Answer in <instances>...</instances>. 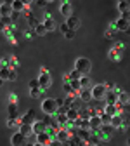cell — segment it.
<instances>
[{"instance_id": "obj_1", "label": "cell", "mask_w": 130, "mask_h": 146, "mask_svg": "<svg viewBox=\"0 0 130 146\" xmlns=\"http://www.w3.org/2000/svg\"><path fill=\"white\" fill-rule=\"evenodd\" d=\"M42 111L49 117H55V113H57V104H55V99L52 98H47L42 101Z\"/></svg>"}, {"instance_id": "obj_2", "label": "cell", "mask_w": 130, "mask_h": 146, "mask_svg": "<svg viewBox=\"0 0 130 146\" xmlns=\"http://www.w3.org/2000/svg\"><path fill=\"white\" fill-rule=\"evenodd\" d=\"M90 92H92V99H96V101H104L108 90H106L104 84H97V85H92V87H90Z\"/></svg>"}, {"instance_id": "obj_3", "label": "cell", "mask_w": 130, "mask_h": 146, "mask_svg": "<svg viewBox=\"0 0 130 146\" xmlns=\"http://www.w3.org/2000/svg\"><path fill=\"white\" fill-rule=\"evenodd\" d=\"M90 66H92V63L87 58H78L75 61V70L80 73V75H87V73L90 71Z\"/></svg>"}, {"instance_id": "obj_4", "label": "cell", "mask_w": 130, "mask_h": 146, "mask_svg": "<svg viewBox=\"0 0 130 146\" xmlns=\"http://www.w3.org/2000/svg\"><path fill=\"white\" fill-rule=\"evenodd\" d=\"M113 132H115V129L111 127V123H109V125H101L99 131H96V134L99 136L101 141H109L111 136H113Z\"/></svg>"}, {"instance_id": "obj_5", "label": "cell", "mask_w": 130, "mask_h": 146, "mask_svg": "<svg viewBox=\"0 0 130 146\" xmlns=\"http://www.w3.org/2000/svg\"><path fill=\"white\" fill-rule=\"evenodd\" d=\"M123 49H125V45H123V44H116L113 49L109 50L108 58H109L111 61H121V56H123Z\"/></svg>"}, {"instance_id": "obj_6", "label": "cell", "mask_w": 130, "mask_h": 146, "mask_svg": "<svg viewBox=\"0 0 130 146\" xmlns=\"http://www.w3.org/2000/svg\"><path fill=\"white\" fill-rule=\"evenodd\" d=\"M36 120H38V118H36V115H35V111H33V110H28V111H26L23 117H19V118H17L19 125H21V123H26V125H33Z\"/></svg>"}, {"instance_id": "obj_7", "label": "cell", "mask_w": 130, "mask_h": 146, "mask_svg": "<svg viewBox=\"0 0 130 146\" xmlns=\"http://www.w3.org/2000/svg\"><path fill=\"white\" fill-rule=\"evenodd\" d=\"M11 144L12 146H26L28 144V137H24L21 132H14L11 136Z\"/></svg>"}, {"instance_id": "obj_8", "label": "cell", "mask_w": 130, "mask_h": 146, "mask_svg": "<svg viewBox=\"0 0 130 146\" xmlns=\"http://www.w3.org/2000/svg\"><path fill=\"white\" fill-rule=\"evenodd\" d=\"M128 26H130V23H128V21H125L123 17H118L116 21L111 23V30H116V31H127V30H128Z\"/></svg>"}, {"instance_id": "obj_9", "label": "cell", "mask_w": 130, "mask_h": 146, "mask_svg": "<svg viewBox=\"0 0 130 146\" xmlns=\"http://www.w3.org/2000/svg\"><path fill=\"white\" fill-rule=\"evenodd\" d=\"M38 85L42 90H47L50 85H52V77L49 75V73H40V77H38Z\"/></svg>"}, {"instance_id": "obj_10", "label": "cell", "mask_w": 130, "mask_h": 146, "mask_svg": "<svg viewBox=\"0 0 130 146\" xmlns=\"http://www.w3.org/2000/svg\"><path fill=\"white\" fill-rule=\"evenodd\" d=\"M59 12L66 17H71L73 16V5H71V2H61V5H59Z\"/></svg>"}, {"instance_id": "obj_11", "label": "cell", "mask_w": 130, "mask_h": 146, "mask_svg": "<svg viewBox=\"0 0 130 146\" xmlns=\"http://www.w3.org/2000/svg\"><path fill=\"white\" fill-rule=\"evenodd\" d=\"M71 137H73V134L69 132V129H59L57 134H55V139L61 141V143H66V141H69Z\"/></svg>"}, {"instance_id": "obj_12", "label": "cell", "mask_w": 130, "mask_h": 146, "mask_svg": "<svg viewBox=\"0 0 130 146\" xmlns=\"http://www.w3.org/2000/svg\"><path fill=\"white\" fill-rule=\"evenodd\" d=\"M11 7H12V11L14 12H19V14H23L28 7H26V2H23V0H12L11 2Z\"/></svg>"}, {"instance_id": "obj_13", "label": "cell", "mask_w": 130, "mask_h": 146, "mask_svg": "<svg viewBox=\"0 0 130 146\" xmlns=\"http://www.w3.org/2000/svg\"><path fill=\"white\" fill-rule=\"evenodd\" d=\"M66 25H68V28H69V30L77 31V30L80 28V17H77V16L68 17V19H66Z\"/></svg>"}, {"instance_id": "obj_14", "label": "cell", "mask_w": 130, "mask_h": 146, "mask_svg": "<svg viewBox=\"0 0 130 146\" xmlns=\"http://www.w3.org/2000/svg\"><path fill=\"white\" fill-rule=\"evenodd\" d=\"M31 127H33V134H42V132L47 131V123L44 120H36Z\"/></svg>"}, {"instance_id": "obj_15", "label": "cell", "mask_w": 130, "mask_h": 146, "mask_svg": "<svg viewBox=\"0 0 130 146\" xmlns=\"http://www.w3.org/2000/svg\"><path fill=\"white\" fill-rule=\"evenodd\" d=\"M11 14H12L11 2H2L0 4V17H9Z\"/></svg>"}, {"instance_id": "obj_16", "label": "cell", "mask_w": 130, "mask_h": 146, "mask_svg": "<svg viewBox=\"0 0 130 146\" xmlns=\"http://www.w3.org/2000/svg\"><path fill=\"white\" fill-rule=\"evenodd\" d=\"M66 118L68 122H75L80 118V110H75V108H68L66 110Z\"/></svg>"}, {"instance_id": "obj_17", "label": "cell", "mask_w": 130, "mask_h": 146, "mask_svg": "<svg viewBox=\"0 0 130 146\" xmlns=\"http://www.w3.org/2000/svg\"><path fill=\"white\" fill-rule=\"evenodd\" d=\"M88 123H90V131H92V132L99 131V127L102 125V123H101V117H99V115H94V117H90Z\"/></svg>"}, {"instance_id": "obj_18", "label": "cell", "mask_w": 130, "mask_h": 146, "mask_svg": "<svg viewBox=\"0 0 130 146\" xmlns=\"http://www.w3.org/2000/svg\"><path fill=\"white\" fill-rule=\"evenodd\" d=\"M7 115H9V118H14V120L19 118V113H17V104L16 103H9V106H7Z\"/></svg>"}, {"instance_id": "obj_19", "label": "cell", "mask_w": 130, "mask_h": 146, "mask_svg": "<svg viewBox=\"0 0 130 146\" xmlns=\"http://www.w3.org/2000/svg\"><path fill=\"white\" fill-rule=\"evenodd\" d=\"M104 101H106V106H115V104L118 103V94H115L113 90H111V92H108V94H106Z\"/></svg>"}, {"instance_id": "obj_20", "label": "cell", "mask_w": 130, "mask_h": 146, "mask_svg": "<svg viewBox=\"0 0 130 146\" xmlns=\"http://www.w3.org/2000/svg\"><path fill=\"white\" fill-rule=\"evenodd\" d=\"M78 98H80V101H82V103H85V104H87V103H90V101H92V92H90V89H82Z\"/></svg>"}, {"instance_id": "obj_21", "label": "cell", "mask_w": 130, "mask_h": 146, "mask_svg": "<svg viewBox=\"0 0 130 146\" xmlns=\"http://www.w3.org/2000/svg\"><path fill=\"white\" fill-rule=\"evenodd\" d=\"M50 136L47 134V132H42V134H36V143L38 144H44V146H49L50 144Z\"/></svg>"}, {"instance_id": "obj_22", "label": "cell", "mask_w": 130, "mask_h": 146, "mask_svg": "<svg viewBox=\"0 0 130 146\" xmlns=\"http://www.w3.org/2000/svg\"><path fill=\"white\" fill-rule=\"evenodd\" d=\"M121 123H123V115H115L113 118H111V127H113L115 131L121 129Z\"/></svg>"}, {"instance_id": "obj_23", "label": "cell", "mask_w": 130, "mask_h": 146, "mask_svg": "<svg viewBox=\"0 0 130 146\" xmlns=\"http://www.w3.org/2000/svg\"><path fill=\"white\" fill-rule=\"evenodd\" d=\"M17 132H21L24 137H30V136L33 134V127H31V125H26V123H21V125H19V131H17Z\"/></svg>"}, {"instance_id": "obj_24", "label": "cell", "mask_w": 130, "mask_h": 146, "mask_svg": "<svg viewBox=\"0 0 130 146\" xmlns=\"http://www.w3.org/2000/svg\"><path fill=\"white\" fill-rule=\"evenodd\" d=\"M42 25L45 26L47 31H54V30H55V21H54V17H45Z\"/></svg>"}, {"instance_id": "obj_25", "label": "cell", "mask_w": 130, "mask_h": 146, "mask_svg": "<svg viewBox=\"0 0 130 146\" xmlns=\"http://www.w3.org/2000/svg\"><path fill=\"white\" fill-rule=\"evenodd\" d=\"M116 7H118L120 14H123V12L130 11V2H128V0H120V2L116 4Z\"/></svg>"}, {"instance_id": "obj_26", "label": "cell", "mask_w": 130, "mask_h": 146, "mask_svg": "<svg viewBox=\"0 0 130 146\" xmlns=\"http://www.w3.org/2000/svg\"><path fill=\"white\" fill-rule=\"evenodd\" d=\"M55 122L59 123L61 129H64L66 123H68V118H66V115H64V113H57V115H55Z\"/></svg>"}, {"instance_id": "obj_27", "label": "cell", "mask_w": 130, "mask_h": 146, "mask_svg": "<svg viewBox=\"0 0 130 146\" xmlns=\"http://www.w3.org/2000/svg\"><path fill=\"white\" fill-rule=\"evenodd\" d=\"M118 101H120L121 104H128V103H130V94L125 92V90H121V92L118 94Z\"/></svg>"}, {"instance_id": "obj_28", "label": "cell", "mask_w": 130, "mask_h": 146, "mask_svg": "<svg viewBox=\"0 0 130 146\" xmlns=\"http://www.w3.org/2000/svg\"><path fill=\"white\" fill-rule=\"evenodd\" d=\"M90 110L87 108V106H82V110H80V120H90Z\"/></svg>"}, {"instance_id": "obj_29", "label": "cell", "mask_w": 130, "mask_h": 146, "mask_svg": "<svg viewBox=\"0 0 130 146\" xmlns=\"http://www.w3.org/2000/svg\"><path fill=\"white\" fill-rule=\"evenodd\" d=\"M80 85H82V89H90V87H92L90 78H88L87 75H82V77H80Z\"/></svg>"}, {"instance_id": "obj_30", "label": "cell", "mask_w": 130, "mask_h": 146, "mask_svg": "<svg viewBox=\"0 0 130 146\" xmlns=\"http://www.w3.org/2000/svg\"><path fill=\"white\" fill-rule=\"evenodd\" d=\"M99 117H101V123H102V125H109V123H111V118H113L111 115H108V113H104V111H102Z\"/></svg>"}, {"instance_id": "obj_31", "label": "cell", "mask_w": 130, "mask_h": 146, "mask_svg": "<svg viewBox=\"0 0 130 146\" xmlns=\"http://www.w3.org/2000/svg\"><path fill=\"white\" fill-rule=\"evenodd\" d=\"M7 127H9V129H16V131H19V122L14 120V118H7Z\"/></svg>"}, {"instance_id": "obj_32", "label": "cell", "mask_w": 130, "mask_h": 146, "mask_svg": "<svg viewBox=\"0 0 130 146\" xmlns=\"http://www.w3.org/2000/svg\"><path fill=\"white\" fill-rule=\"evenodd\" d=\"M104 113L115 117V115H118V110H116V106H104Z\"/></svg>"}, {"instance_id": "obj_33", "label": "cell", "mask_w": 130, "mask_h": 146, "mask_svg": "<svg viewBox=\"0 0 130 146\" xmlns=\"http://www.w3.org/2000/svg\"><path fill=\"white\" fill-rule=\"evenodd\" d=\"M9 73H11V68H0V78L4 82L9 80Z\"/></svg>"}, {"instance_id": "obj_34", "label": "cell", "mask_w": 130, "mask_h": 146, "mask_svg": "<svg viewBox=\"0 0 130 146\" xmlns=\"http://www.w3.org/2000/svg\"><path fill=\"white\" fill-rule=\"evenodd\" d=\"M30 96L33 98V99H36L38 96H42V89L40 87H35V89H30Z\"/></svg>"}, {"instance_id": "obj_35", "label": "cell", "mask_w": 130, "mask_h": 146, "mask_svg": "<svg viewBox=\"0 0 130 146\" xmlns=\"http://www.w3.org/2000/svg\"><path fill=\"white\" fill-rule=\"evenodd\" d=\"M35 33H36V36H44V35L47 33V30H45V26H44V25L40 23L38 26H36V28H35Z\"/></svg>"}, {"instance_id": "obj_36", "label": "cell", "mask_w": 130, "mask_h": 146, "mask_svg": "<svg viewBox=\"0 0 130 146\" xmlns=\"http://www.w3.org/2000/svg\"><path fill=\"white\" fill-rule=\"evenodd\" d=\"M63 90L66 92V96H73V98H75V94H73V89H71V84H63Z\"/></svg>"}, {"instance_id": "obj_37", "label": "cell", "mask_w": 130, "mask_h": 146, "mask_svg": "<svg viewBox=\"0 0 130 146\" xmlns=\"http://www.w3.org/2000/svg\"><path fill=\"white\" fill-rule=\"evenodd\" d=\"M73 101H75V98H73V96H66V98H64V108H66V110L71 108V106H73Z\"/></svg>"}, {"instance_id": "obj_38", "label": "cell", "mask_w": 130, "mask_h": 146, "mask_svg": "<svg viewBox=\"0 0 130 146\" xmlns=\"http://www.w3.org/2000/svg\"><path fill=\"white\" fill-rule=\"evenodd\" d=\"M11 68H12V70H17V68H19V59H17L16 56L11 58Z\"/></svg>"}, {"instance_id": "obj_39", "label": "cell", "mask_w": 130, "mask_h": 146, "mask_svg": "<svg viewBox=\"0 0 130 146\" xmlns=\"http://www.w3.org/2000/svg\"><path fill=\"white\" fill-rule=\"evenodd\" d=\"M21 16H23V14H19V12H14V11H12V14H11V21L16 25L17 21H19V17H21Z\"/></svg>"}, {"instance_id": "obj_40", "label": "cell", "mask_w": 130, "mask_h": 146, "mask_svg": "<svg viewBox=\"0 0 130 146\" xmlns=\"http://www.w3.org/2000/svg\"><path fill=\"white\" fill-rule=\"evenodd\" d=\"M0 68H11V58H4L0 61Z\"/></svg>"}, {"instance_id": "obj_41", "label": "cell", "mask_w": 130, "mask_h": 146, "mask_svg": "<svg viewBox=\"0 0 130 146\" xmlns=\"http://www.w3.org/2000/svg\"><path fill=\"white\" fill-rule=\"evenodd\" d=\"M17 80V71L11 68V73H9V82H16Z\"/></svg>"}, {"instance_id": "obj_42", "label": "cell", "mask_w": 130, "mask_h": 146, "mask_svg": "<svg viewBox=\"0 0 130 146\" xmlns=\"http://www.w3.org/2000/svg\"><path fill=\"white\" fill-rule=\"evenodd\" d=\"M49 136H50V139H55V134H57V131L55 129H52V127H47V131H45Z\"/></svg>"}, {"instance_id": "obj_43", "label": "cell", "mask_w": 130, "mask_h": 146, "mask_svg": "<svg viewBox=\"0 0 130 146\" xmlns=\"http://www.w3.org/2000/svg\"><path fill=\"white\" fill-rule=\"evenodd\" d=\"M69 77H71V80H80V77H82V75H80L77 70H73V71L69 73Z\"/></svg>"}, {"instance_id": "obj_44", "label": "cell", "mask_w": 130, "mask_h": 146, "mask_svg": "<svg viewBox=\"0 0 130 146\" xmlns=\"http://www.w3.org/2000/svg\"><path fill=\"white\" fill-rule=\"evenodd\" d=\"M80 129H83V131H90V123H88V120H82Z\"/></svg>"}, {"instance_id": "obj_45", "label": "cell", "mask_w": 130, "mask_h": 146, "mask_svg": "<svg viewBox=\"0 0 130 146\" xmlns=\"http://www.w3.org/2000/svg\"><path fill=\"white\" fill-rule=\"evenodd\" d=\"M24 36H26L28 40H33L35 36H36V33H35V30H30V31H26V35H24Z\"/></svg>"}, {"instance_id": "obj_46", "label": "cell", "mask_w": 130, "mask_h": 146, "mask_svg": "<svg viewBox=\"0 0 130 146\" xmlns=\"http://www.w3.org/2000/svg\"><path fill=\"white\" fill-rule=\"evenodd\" d=\"M59 30H61V33H63V35H66V33L69 31V28H68V25H66V23H61V26H59Z\"/></svg>"}, {"instance_id": "obj_47", "label": "cell", "mask_w": 130, "mask_h": 146, "mask_svg": "<svg viewBox=\"0 0 130 146\" xmlns=\"http://www.w3.org/2000/svg\"><path fill=\"white\" fill-rule=\"evenodd\" d=\"M35 87H40V85H38V78L30 80V89H35Z\"/></svg>"}, {"instance_id": "obj_48", "label": "cell", "mask_w": 130, "mask_h": 146, "mask_svg": "<svg viewBox=\"0 0 130 146\" xmlns=\"http://www.w3.org/2000/svg\"><path fill=\"white\" fill-rule=\"evenodd\" d=\"M104 87H106V90H108V92H111V90H115V84H111V82H109V84L106 82V84H104Z\"/></svg>"}, {"instance_id": "obj_49", "label": "cell", "mask_w": 130, "mask_h": 146, "mask_svg": "<svg viewBox=\"0 0 130 146\" xmlns=\"http://www.w3.org/2000/svg\"><path fill=\"white\" fill-rule=\"evenodd\" d=\"M64 36H66L68 40H73V38H75V31H73V30H69V31H68V33H66Z\"/></svg>"}, {"instance_id": "obj_50", "label": "cell", "mask_w": 130, "mask_h": 146, "mask_svg": "<svg viewBox=\"0 0 130 146\" xmlns=\"http://www.w3.org/2000/svg\"><path fill=\"white\" fill-rule=\"evenodd\" d=\"M120 17H123V19H125V21H128V23H130V11H127V12H123V14H121Z\"/></svg>"}, {"instance_id": "obj_51", "label": "cell", "mask_w": 130, "mask_h": 146, "mask_svg": "<svg viewBox=\"0 0 130 146\" xmlns=\"http://www.w3.org/2000/svg\"><path fill=\"white\" fill-rule=\"evenodd\" d=\"M104 36H106L108 40H109V38H113V30H106V31H104Z\"/></svg>"}, {"instance_id": "obj_52", "label": "cell", "mask_w": 130, "mask_h": 146, "mask_svg": "<svg viewBox=\"0 0 130 146\" xmlns=\"http://www.w3.org/2000/svg\"><path fill=\"white\" fill-rule=\"evenodd\" d=\"M55 104H57V108H63L64 106V99L63 98H57V99H55Z\"/></svg>"}, {"instance_id": "obj_53", "label": "cell", "mask_w": 130, "mask_h": 146, "mask_svg": "<svg viewBox=\"0 0 130 146\" xmlns=\"http://www.w3.org/2000/svg\"><path fill=\"white\" fill-rule=\"evenodd\" d=\"M9 103H16V104H17V96H16L14 92H12V94L9 96Z\"/></svg>"}, {"instance_id": "obj_54", "label": "cell", "mask_w": 130, "mask_h": 146, "mask_svg": "<svg viewBox=\"0 0 130 146\" xmlns=\"http://www.w3.org/2000/svg\"><path fill=\"white\" fill-rule=\"evenodd\" d=\"M49 146H63V143H61V141H57V139H52Z\"/></svg>"}, {"instance_id": "obj_55", "label": "cell", "mask_w": 130, "mask_h": 146, "mask_svg": "<svg viewBox=\"0 0 130 146\" xmlns=\"http://www.w3.org/2000/svg\"><path fill=\"white\" fill-rule=\"evenodd\" d=\"M123 110H125L127 113H130V103H128V104H123Z\"/></svg>"}, {"instance_id": "obj_56", "label": "cell", "mask_w": 130, "mask_h": 146, "mask_svg": "<svg viewBox=\"0 0 130 146\" xmlns=\"http://www.w3.org/2000/svg\"><path fill=\"white\" fill-rule=\"evenodd\" d=\"M40 73H49V70H47L45 66H42V68H40Z\"/></svg>"}, {"instance_id": "obj_57", "label": "cell", "mask_w": 130, "mask_h": 146, "mask_svg": "<svg viewBox=\"0 0 130 146\" xmlns=\"http://www.w3.org/2000/svg\"><path fill=\"white\" fill-rule=\"evenodd\" d=\"M4 30H5V26L2 25V21H0V31H4Z\"/></svg>"}, {"instance_id": "obj_58", "label": "cell", "mask_w": 130, "mask_h": 146, "mask_svg": "<svg viewBox=\"0 0 130 146\" xmlns=\"http://www.w3.org/2000/svg\"><path fill=\"white\" fill-rule=\"evenodd\" d=\"M2 85H4V80H2V78H0V87H2Z\"/></svg>"}, {"instance_id": "obj_59", "label": "cell", "mask_w": 130, "mask_h": 146, "mask_svg": "<svg viewBox=\"0 0 130 146\" xmlns=\"http://www.w3.org/2000/svg\"><path fill=\"white\" fill-rule=\"evenodd\" d=\"M26 146H35V144H31V143H28V144H26Z\"/></svg>"}, {"instance_id": "obj_60", "label": "cell", "mask_w": 130, "mask_h": 146, "mask_svg": "<svg viewBox=\"0 0 130 146\" xmlns=\"http://www.w3.org/2000/svg\"><path fill=\"white\" fill-rule=\"evenodd\" d=\"M127 33H130V26H128V30H127Z\"/></svg>"}, {"instance_id": "obj_61", "label": "cell", "mask_w": 130, "mask_h": 146, "mask_svg": "<svg viewBox=\"0 0 130 146\" xmlns=\"http://www.w3.org/2000/svg\"><path fill=\"white\" fill-rule=\"evenodd\" d=\"M127 144H128V146H130V139H128V141H127Z\"/></svg>"}]
</instances>
